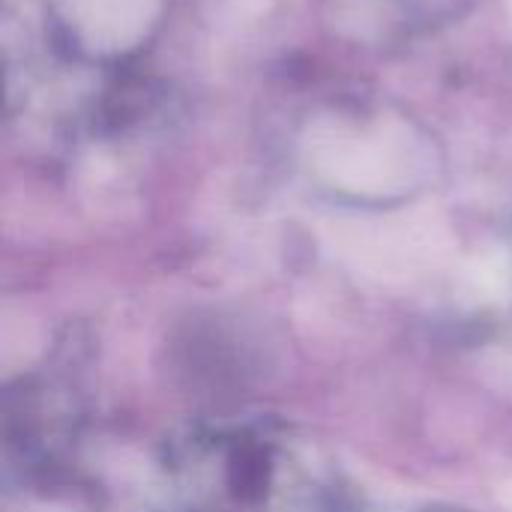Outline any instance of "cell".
I'll use <instances>...</instances> for the list:
<instances>
[{
  "label": "cell",
  "instance_id": "6da1fadb",
  "mask_svg": "<svg viewBox=\"0 0 512 512\" xmlns=\"http://www.w3.org/2000/svg\"><path fill=\"white\" fill-rule=\"evenodd\" d=\"M177 512H285L300 498V471L279 435L261 426L210 429L168 459Z\"/></svg>",
  "mask_w": 512,
  "mask_h": 512
}]
</instances>
